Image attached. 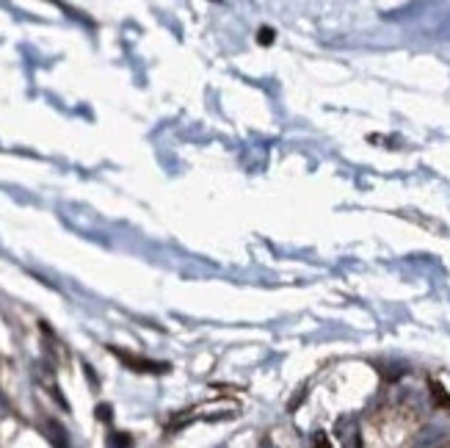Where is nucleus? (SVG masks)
Segmentation results:
<instances>
[{
  "label": "nucleus",
  "instance_id": "obj_2",
  "mask_svg": "<svg viewBox=\"0 0 450 448\" xmlns=\"http://www.w3.org/2000/svg\"><path fill=\"white\" fill-rule=\"evenodd\" d=\"M108 448H133V440H130V434H122V431H116V434H111V440H108Z\"/></svg>",
  "mask_w": 450,
  "mask_h": 448
},
{
  "label": "nucleus",
  "instance_id": "obj_1",
  "mask_svg": "<svg viewBox=\"0 0 450 448\" xmlns=\"http://www.w3.org/2000/svg\"><path fill=\"white\" fill-rule=\"evenodd\" d=\"M125 365H130L133 371H147V374H163V371H169V365L166 363H152V360H144V357H136V354H127V352H119V349H111Z\"/></svg>",
  "mask_w": 450,
  "mask_h": 448
},
{
  "label": "nucleus",
  "instance_id": "obj_4",
  "mask_svg": "<svg viewBox=\"0 0 450 448\" xmlns=\"http://www.w3.org/2000/svg\"><path fill=\"white\" fill-rule=\"evenodd\" d=\"M97 415L100 420H111V407H97Z\"/></svg>",
  "mask_w": 450,
  "mask_h": 448
},
{
  "label": "nucleus",
  "instance_id": "obj_3",
  "mask_svg": "<svg viewBox=\"0 0 450 448\" xmlns=\"http://www.w3.org/2000/svg\"><path fill=\"white\" fill-rule=\"evenodd\" d=\"M257 42H260V45H271V42H274V31H271V28H260Z\"/></svg>",
  "mask_w": 450,
  "mask_h": 448
},
{
  "label": "nucleus",
  "instance_id": "obj_5",
  "mask_svg": "<svg viewBox=\"0 0 450 448\" xmlns=\"http://www.w3.org/2000/svg\"><path fill=\"white\" fill-rule=\"evenodd\" d=\"M315 448H332V445L326 442V437H318V445H315Z\"/></svg>",
  "mask_w": 450,
  "mask_h": 448
}]
</instances>
